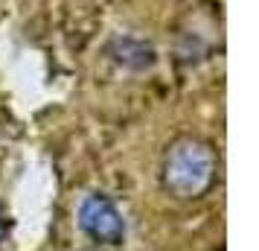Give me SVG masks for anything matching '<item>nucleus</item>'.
<instances>
[{
    "mask_svg": "<svg viewBox=\"0 0 259 251\" xmlns=\"http://www.w3.org/2000/svg\"><path fill=\"white\" fill-rule=\"evenodd\" d=\"M3 234H6V210L0 207V239H3Z\"/></svg>",
    "mask_w": 259,
    "mask_h": 251,
    "instance_id": "obj_4",
    "label": "nucleus"
},
{
    "mask_svg": "<svg viewBox=\"0 0 259 251\" xmlns=\"http://www.w3.org/2000/svg\"><path fill=\"white\" fill-rule=\"evenodd\" d=\"M79 222H82V231L91 239H96V242H111V245L119 242L122 239V231H125L122 216L114 207V202L105 199V196H99V193L96 196H88L82 202Z\"/></svg>",
    "mask_w": 259,
    "mask_h": 251,
    "instance_id": "obj_2",
    "label": "nucleus"
},
{
    "mask_svg": "<svg viewBox=\"0 0 259 251\" xmlns=\"http://www.w3.org/2000/svg\"><path fill=\"white\" fill-rule=\"evenodd\" d=\"M215 181V158L210 146L198 140H181L169 149L163 164V184L178 199H195Z\"/></svg>",
    "mask_w": 259,
    "mask_h": 251,
    "instance_id": "obj_1",
    "label": "nucleus"
},
{
    "mask_svg": "<svg viewBox=\"0 0 259 251\" xmlns=\"http://www.w3.org/2000/svg\"><path fill=\"white\" fill-rule=\"evenodd\" d=\"M119 61H125L131 67H146L154 61V53L149 44H143L137 38H122L119 41Z\"/></svg>",
    "mask_w": 259,
    "mask_h": 251,
    "instance_id": "obj_3",
    "label": "nucleus"
}]
</instances>
